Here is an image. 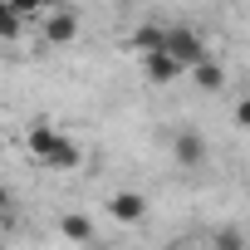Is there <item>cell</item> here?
<instances>
[{"label":"cell","instance_id":"11","mask_svg":"<svg viewBox=\"0 0 250 250\" xmlns=\"http://www.w3.org/2000/svg\"><path fill=\"white\" fill-rule=\"evenodd\" d=\"M128 44H133L138 54H147V49H157V44H162V25H143V30H138V35H133Z\"/></svg>","mask_w":250,"mask_h":250},{"label":"cell","instance_id":"9","mask_svg":"<svg viewBox=\"0 0 250 250\" xmlns=\"http://www.w3.org/2000/svg\"><path fill=\"white\" fill-rule=\"evenodd\" d=\"M20 30H25V15L10 10V0H0V40H20Z\"/></svg>","mask_w":250,"mask_h":250},{"label":"cell","instance_id":"6","mask_svg":"<svg viewBox=\"0 0 250 250\" xmlns=\"http://www.w3.org/2000/svg\"><path fill=\"white\" fill-rule=\"evenodd\" d=\"M191 74H196V83H201L206 93H221V88H226V69H221L211 54H206V59H196V64H191Z\"/></svg>","mask_w":250,"mask_h":250},{"label":"cell","instance_id":"1","mask_svg":"<svg viewBox=\"0 0 250 250\" xmlns=\"http://www.w3.org/2000/svg\"><path fill=\"white\" fill-rule=\"evenodd\" d=\"M157 49H167L182 69H191L196 59H206V40L191 30V25H162V44Z\"/></svg>","mask_w":250,"mask_h":250},{"label":"cell","instance_id":"2","mask_svg":"<svg viewBox=\"0 0 250 250\" xmlns=\"http://www.w3.org/2000/svg\"><path fill=\"white\" fill-rule=\"evenodd\" d=\"M172 162L187 167V172H196V167L211 162V143H206L196 128H177V133H172Z\"/></svg>","mask_w":250,"mask_h":250},{"label":"cell","instance_id":"3","mask_svg":"<svg viewBox=\"0 0 250 250\" xmlns=\"http://www.w3.org/2000/svg\"><path fill=\"white\" fill-rule=\"evenodd\" d=\"M108 216L123 221V226H138V221L147 216V196H143V191H113V196H108Z\"/></svg>","mask_w":250,"mask_h":250},{"label":"cell","instance_id":"13","mask_svg":"<svg viewBox=\"0 0 250 250\" xmlns=\"http://www.w3.org/2000/svg\"><path fill=\"white\" fill-rule=\"evenodd\" d=\"M211 245H216V250H235V245H245V235H240V230H221Z\"/></svg>","mask_w":250,"mask_h":250},{"label":"cell","instance_id":"4","mask_svg":"<svg viewBox=\"0 0 250 250\" xmlns=\"http://www.w3.org/2000/svg\"><path fill=\"white\" fill-rule=\"evenodd\" d=\"M143 74H147V83L162 88V83H177V79H182V64H177L167 49H147V54H143Z\"/></svg>","mask_w":250,"mask_h":250},{"label":"cell","instance_id":"7","mask_svg":"<svg viewBox=\"0 0 250 250\" xmlns=\"http://www.w3.org/2000/svg\"><path fill=\"white\" fill-rule=\"evenodd\" d=\"M74 35H79V20H74V15H64V10H59V15H49V20H44V40H49V44H69Z\"/></svg>","mask_w":250,"mask_h":250},{"label":"cell","instance_id":"8","mask_svg":"<svg viewBox=\"0 0 250 250\" xmlns=\"http://www.w3.org/2000/svg\"><path fill=\"white\" fill-rule=\"evenodd\" d=\"M59 235H64V240H74V245H88V240H93V221H88V216H79V211H69V216L59 221Z\"/></svg>","mask_w":250,"mask_h":250},{"label":"cell","instance_id":"5","mask_svg":"<svg viewBox=\"0 0 250 250\" xmlns=\"http://www.w3.org/2000/svg\"><path fill=\"white\" fill-rule=\"evenodd\" d=\"M40 162H44V167H54V172H74V167L83 162V152H79V143H74V138H64V133H59Z\"/></svg>","mask_w":250,"mask_h":250},{"label":"cell","instance_id":"12","mask_svg":"<svg viewBox=\"0 0 250 250\" xmlns=\"http://www.w3.org/2000/svg\"><path fill=\"white\" fill-rule=\"evenodd\" d=\"M54 0H10V10L15 15H35V10H49Z\"/></svg>","mask_w":250,"mask_h":250},{"label":"cell","instance_id":"14","mask_svg":"<svg viewBox=\"0 0 250 250\" xmlns=\"http://www.w3.org/2000/svg\"><path fill=\"white\" fill-rule=\"evenodd\" d=\"M10 211H15V191L0 187V221H10Z\"/></svg>","mask_w":250,"mask_h":250},{"label":"cell","instance_id":"10","mask_svg":"<svg viewBox=\"0 0 250 250\" xmlns=\"http://www.w3.org/2000/svg\"><path fill=\"white\" fill-rule=\"evenodd\" d=\"M54 138H59V133L49 128V123H35V128H30V138H25V143H30V152H35V157H44Z\"/></svg>","mask_w":250,"mask_h":250}]
</instances>
